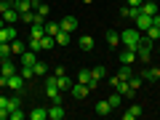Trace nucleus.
I'll return each instance as SVG.
<instances>
[{
    "mask_svg": "<svg viewBox=\"0 0 160 120\" xmlns=\"http://www.w3.org/2000/svg\"><path fill=\"white\" fill-rule=\"evenodd\" d=\"M139 40H142V32H139L136 27H131V29H123V32H120V43H123L126 48H131V51H136Z\"/></svg>",
    "mask_w": 160,
    "mask_h": 120,
    "instance_id": "obj_1",
    "label": "nucleus"
},
{
    "mask_svg": "<svg viewBox=\"0 0 160 120\" xmlns=\"http://www.w3.org/2000/svg\"><path fill=\"white\" fill-rule=\"evenodd\" d=\"M24 83H27V80H24L19 72H13L11 78L6 80V88H8V91H16V93H19V91H24Z\"/></svg>",
    "mask_w": 160,
    "mask_h": 120,
    "instance_id": "obj_2",
    "label": "nucleus"
},
{
    "mask_svg": "<svg viewBox=\"0 0 160 120\" xmlns=\"http://www.w3.org/2000/svg\"><path fill=\"white\" fill-rule=\"evenodd\" d=\"M133 24H136V29H139V32H147V27H152V16L142 11L136 19H133Z\"/></svg>",
    "mask_w": 160,
    "mask_h": 120,
    "instance_id": "obj_3",
    "label": "nucleus"
},
{
    "mask_svg": "<svg viewBox=\"0 0 160 120\" xmlns=\"http://www.w3.org/2000/svg\"><path fill=\"white\" fill-rule=\"evenodd\" d=\"M19 62H22V67H35V64H38V51L27 48V51L19 56Z\"/></svg>",
    "mask_w": 160,
    "mask_h": 120,
    "instance_id": "obj_4",
    "label": "nucleus"
},
{
    "mask_svg": "<svg viewBox=\"0 0 160 120\" xmlns=\"http://www.w3.org/2000/svg\"><path fill=\"white\" fill-rule=\"evenodd\" d=\"M59 27H62V29H64V32H69V35H72V32H75V29H78V27H80V22H78V19H75V16H64V19H62V22H59Z\"/></svg>",
    "mask_w": 160,
    "mask_h": 120,
    "instance_id": "obj_5",
    "label": "nucleus"
},
{
    "mask_svg": "<svg viewBox=\"0 0 160 120\" xmlns=\"http://www.w3.org/2000/svg\"><path fill=\"white\" fill-rule=\"evenodd\" d=\"M13 72H16V64L11 62V56H8V59H3V64H0V78H6V80H8Z\"/></svg>",
    "mask_w": 160,
    "mask_h": 120,
    "instance_id": "obj_6",
    "label": "nucleus"
},
{
    "mask_svg": "<svg viewBox=\"0 0 160 120\" xmlns=\"http://www.w3.org/2000/svg\"><path fill=\"white\" fill-rule=\"evenodd\" d=\"M88 93H91V88H88L86 83H72V96H75V99H80V102H83Z\"/></svg>",
    "mask_w": 160,
    "mask_h": 120,
    "instance_id": "obj_7",
    "label": "nucleus"
},
{
    "mask_svg": "<svg viewBox=\"0 0 160 120\" xmlns=\"http://www.w3.org/2000/svg\"><path fill=\"white\" fill-rule=\"evenodd\" d=\"M13 38H19V35H16V27H8V24H6V27L0 29V43H11Z\"/></svg>",
    "mask_w": 160,
    "mask_h": 120,
    "instance_id": "obj_8",
    "label": "nucleus"
},
{
    "mask_svg": "<svg viewBox=\"0 0 160 120\" xmlns=\"http://www.w3.org/2000/svg\"><path fill=\"white\" fill-rule=\"evenodd\" d=\"M142 13V6H128V8H120V19H136Z\"/></svg>",
    "mask_w": 160,
    "mask_h": 120,
    "instance_id": "obj_9",
    "label": "nucleus"
},
{
    "mask_svg": "<svg viewBox=\"0 0 160 120\" xmlns=\"http://www.w3.org/2000/svg\"><path fill=\"white\" fill-rule=\"evenodd\" d=\"M142 112H144V109H142V104H131V107H128L126 112H123V120H136Z\"/></svg>",
    "mask_w": 160,
    "mask_h": 120,
    "instance_id": "obj_10",
    "label": "nucleus"
},
{
    "mask_svg": "<svg viewBox=\"0 0 160 120\" xmlns=\"http://www.w3.org/2000/svg\"><path fill=\"white\" fill-rule=\"evenodd\" d=\"M64 115H67V112H64L62 104H51V107H48V120H62Z\"/></svg>",
    "mask_w": 160,
    "mask_h": 120,
    "instance_id": "obj_11",
    "label": "nucleus"
},
{
    "mask_svg": "<svg viewBox=\"0 0 160 120\" xmlns=\"http://www.w3.org/2000/svg\"><path fill=\"white\" fill-rule=\"evenodd\" d=\"M115 91H120V93H123V96H128V99H131L133 93H136V91H133V88H131V83H128V80H120L118 86H115Z\"/></svg>",
    "mask_w": 160,
    "mask_h": 120,
    "instance_id": "obj_12",
    "label": "nucleus"
},
{
    "mask_svg": "<svg viewBox=\"0 0 160 120\" xmlns=\"http://www.w3.org/2000/svg\"><path fill=\"white\" fill-rule=\"evenodd\" d=\"M104 38H107V46H112V48L120 46V32H118V29H107V35H104Z\"/></svg>",
    "mask_w": 160,
    "mask_h": 120,
    "instance_id": "obj_13",
    "label": "nucleus"
},
{
    "mask_svg": "<svg viewBox=\"0 0 160 120\" xmlns=\"http://www.w3.org/2000/svg\"><path fill=\"white\" fill-rule=\"evenodd\" d=\"M142 78L147 80V83H155V80H160V69H158V67H147Z\"/></svg>",
    "mask_w": 160,
    "mask_h": 120,
    "instance_id": "obj_14",
    "label": "nucleus"
},
{
    "mask_svg": "<svg viewBox=\"0 0 160 120\" xmlns=\"http://www.w3.org/2000/svg\"><path fill=\"white\" fill-rule=\"evenodd\" d=\"M27 118H29V120H48V109H43V107H35L32 112H27Z\"/></svg>",
    "mask_w": 160,
    "mask_h": 120,
    "instance_id": "obj_15",
    "label": "nucleus"
},
{
    "mask_svg": "<svg viewBox=\"0 0 160 120\" xmlns=\"http://www.w3.org/2000/svg\"><path fill=\"white\" fill-rule=\"evenodd\" d=\"M13 8H16L19 13H24V11H35L32 0H13Z\"/></svg>",
    "mask_w": 160,
    "mask_h": 120,
    "instance_id": "obj_16",
    "label": "nucleus"
},
{
    "mask_svg": "<svg viewBox=\"0 0 160 120\" xmlns=\"http://www.w3.org/2000/svg\"><path fill=\"white\" fill-rule=\"evenodd\" d=\"M133 62H136V51L123 48V53H120V64H133Z\"/></svg>",
    "mask_w": 160,
    "mask_h": 120,
    "instance_id": "obj_17",
    "label": "nucleus"
},
{
    "mask_svg": "<svg viewBox=\"0 0 160 120\" xmlns=\"http://www.w3.org/2000/svg\"><path fill=\"white\" fill-rule=\"evenodd\" d=\"M24 51H27V46H24L19 38H13V40H11V53H13V56H22Z\"/></svg>",
    "mask_w": 160,
    "mask_h": 120,
    "instance_id": "obj_18",
    "label": "nucleus"
},
{
    "mask_svg": "<svg viewBox=\"0 0 160 120\" xmlns=\"http://www.w3.org/2000/svg\"><path fill=\"white\" fill-rule=\"evenodd\" d=\"M142 11L149 13V16H155V13H158V3H155V0H142Z\"/></svg>",
    "mask_w": 160,
    "mask_h": 120,
    "instance_id": "obj_19",
    "label": "nucleus"
},
{
    "mask_svg": "<svg viewBox=\"0 0 160 120\" xmlns=\"http://www.w3.org/2000/svg\"><path fill=\"white\" fill-rule=\"evenodd\" d=\"M53 46H56V40H53L51 35H43V38H40V51H51Z\"/></svg>",
    "mask_w": 160,
    "mask_h": 120,
    "instance_id": "obj_20",
    "label": "nucleus"
},
{
    "mask_svg": "<svg viewBox=\"0 0 160 120\" xmlns=\"http://www.w3.org/2000/svg\"><path fill=\"white\" fill-rule=\"evenodd\" d=\"M56 83H59V91H72V80H69L67 75H59Z\"/></svg>",
    "mask_w": 160,
    "mask_h": 120,
    "instance_id": "obj_21",
    "label": "nucleus"
},
{
    "mask_svg": "<svg viewBox=\"0 0 160 120\" xmlns=\"http://www.w3.org/2000/svg\"><path fill=\"white\" fill-rule=\"evenodd\" d=\"M53 40H56V46H69V32H64V29H59V32L53 35Z\"/></svg>",
    "mask_w": 160,
    "mask_h": 120,
    "instance_id": "obj_22",
    "label": "nucleus"
},
{
    "mask_svg": "<svg viewBox=\"0 0 160 120\" xmlns=\"http://www.w3.org/2000/svg\"><path fill=\"white\" fill-rule=\"evenodd\" d=\"M19 16H22V13H19L16 8H11V11H6V13H3V19H6V24H16V22H19Z\"/></svg>",
    "mask_w": 160,
    "mask_h": 120,
    "instance_id": "obj_23",
    "label": "nucleus"
},
{
    "mask_svg": "<svg viewBox=\"0 0 160 120\" xmlns=\"http://www.w3.org/2000/svg\"><path fill=\"white\" fill-rule=\"evenodd\" d=\"M96 112L99 115H109L112 112V104H109L107 99H102V102H96Z\"/></svg>",
    "mask_w": 160,
    "mask_h": 120,
    "instance_id": "obj_24",
    "label": "nucleus"
},
{
    "mask_svg": "<svg viewBox=\"0 0 160 120\" xmlns=\"http://www.w3.org/2000/svg\"><path fill=\"white\" fill-rule=\"evenodd\" d=\"M80 48L83 51H93V38L91 35H80Z\"/></svg>",
    "mask_w": 160,
    "mask_h": 120,
    "instance_id": "obj_25",
    "label": "nucleus"
},
{
    "mask_svg": "<svg viewBox=\"0 0 160 120\" xmlns=\"http://www.w3.org/2000/svg\"><path fill=\"white\" fill-rule=\"evenodd\" d=\"M32 6H35V11H38L40 16H46V19H48V13H51V8H48L46 3H40V0H32Z\"/></svg>",
    "mask_w": 160,
    "mask_h": 120,
    "instance_id": "obj_26",
    "label": "nucleus"
},
{
    "mask_svg": "<svg viewBox=\"0 0 160 120\" xmlns=\"http://www.w3.org/2000/svg\"><path fill=\"white\" fill-rule=\"evenodd\" d=\"M107 102L112 104V109H118L120 104H123V93H120V91H115V93H109V99H107Z\"/></svg>",
    "mask_w": 160,
    "mask_h": 120,
    "instance_id": "obj_27",
    "label": "nucleus"
},
{
    "mask_svg": "<svg viewBox=\"0 0 160 120\" xmlns=\"http://www.w3.org/2000/svg\"><path fill=\"white\" fill-rule=\"evenodd\" d=\"M144 35H147L152 43H158V40H160V27H155V24H152V27H147V32H144Z\"/></svg>",
    "mask_w": 160,
    "mask_h": 120,
    "instance_id": "obj_28",
    "label": "nucleus"
},
{
    "mask_svg": "<svg viewBox=\"0 0 160 120\" xmlns=\"http://www.w3.org/2000/svg\"><path fill=\"white\" fill-rule=\"evenodd\" d=\"M46 35V27H40V24H29V38H43Z\"/></svg>",
    "mask_w": 160,
    "mask_h": 120,
    "instance_id": "obj_29",
    "label": "nucleus"
},
{
    "mask_svg": "<svg viewBox=\"0 0 160 120\" xmlns=\"http://www.w3.org/2000/svg\"><path fill=\"white\" fill-rule=\"evenodd\" d=\"M78 83H91V69H78Z\"/></svg>",
    "mask_w": 160,
    "mask_h": 120,
    "instance_id": "obj_30",
    "label": "nucleus"
},
{
    "mask_svg": "<svg viewBox=\"0 0 160 120\" xmlns=\"http://www.w3.org/2000/svg\"><path fill=\"white\" fill-rule=\"evenodd\" d=\"M59 29H62V27H59V22H46V35H51V38H53Z\"/></svg>",
    "mask_w": 160,
    "mask_h": 120,
    "instance_id": "obj_31",
    "label": "nucleus"
},
{
    "mask_svg": "<svg viewBox=\"0 0 160 120\" xmlns=\"http://www.w3.org/2000/svg\"><path fill=\"white\" fill-rule=\"evenodd\" d=\"M35 16H38L35 11H24L22 16H19V22H24V24H32V22H35Z\"/></svg>",
    "mask_w": 160,
    "mask_h": 120,
    "instance_id": "obj_32",
    "label": "nucleus"
},
{
    "mask_svg": "<svg viewBox=\"0 0 160 120\" xmlns=\"http://www.w3.org/2000/svg\"><path fill=\"white\" fill-rule=\"evenodd\" d=\"M35 75H38V78H46V72H48V67H46V64H43V62H38V64H35Z\"/></svg>",
    "mask_w": 160,
    "mask_h": 120,
    "instance_id": "obj_33",
    "label": "nucleus"
},
{
    "mask_svg": "<svg viewBox=\"0 0 160 120\" xmlns=\"http://www.w3.org/2000/svg\"><path fill=\"white\" fill-rule=\"evenodd\" d=\"M22 107V102H19V96H8V112H13V109Z\"/></svg>",
    "mask_w": 160,
    "mask_h": 120,
    "instance_id": "obj_34",
    "label": "nucleus"
},
{
    "mask_svg": "<svg viewBox=\"0 0 160 120\" xmlns=\"http://www.w3.org/2000/svg\"><path fill=\"white\" fill-rule=\"evenodd\" d=\"M128 83H131L133 91H139V88H142V83H144V78H133V75H131V78H128Z\"/></svg>",
    "mask_w": 160,
    "mask_h": 120,
    "instance_id": "obj_35",
    "label": "nucleus"
},
{
    "mask_svg": "<svg viewBox=\"0 0 160 120\" xmlns=\"http://www.w3.org/2000/svg\"><path fill=\"white\" fill-rule=\"evenodd\" d=\"M24 118H27V112H22V107H19V109H13V112L8 115V120H24Z\"/></svg>",
    "mask_w": 160,
    "mask_h": 120,
    "instance_id": "obj_36",
    "label": "nucleus"
},
{
    "mask_svg": "<svg viewBox=\"0 0 160 120\" xmlns=\"http://www.w3.org/2000/svg\"><path fill=\"white\" fill-rule=\"evenodd\" d=\"M11 8H13V0H0V16L6 11H11Z\"/></svg>",
    "mask_w": 160,
    "mask_h": 120,
    "instance_id": "obj_37",
    "label": "nucleus"
},
{
    "mask_svg": "<svg viewBox=\"0 0 160 120\" xmlns=\"http://www.w3.org/2000/svg\"><path fill=\"white\" fill-rule=\"evenodd\" d=\"M0 56H3V59L11 56V43H0Z\"/></svg>",
    "mask_w": 160,
    "mask_h": 120,
    "instance_id": "obj_38",
    "label": "nucleus"
},
{
    "mask_svg": "<svg viewBox=\"0 0 160 120\" xmlns=\"http://www.w3.org/2000/svg\"><path fill=\"white\" fill-rule=\"evenodd\" d=\"M19 75H22L24 80H29V78L35 75V69H32V67H22V69H19Z\"/></svg>",
    "mask_w": 160,
    "mask_h": 120,
    "instance_id": "obj_39",
    "label": "nucleus"
},
{
    "mask_svg": "<svg viewBox=\"0 0 160 120\" xmlns=\"http://www.w3.org/2000/svg\"><path fill=\"white\" fill-rule=\"evenodd\" d=\"M27 48H32V51H40V38H29V46Z\"/></svg>",
    "mask_w": 160,
    "mask_h": 120,
    "instance_id": "obj_40",
    "label": "nucleus"
},
{
    "mask_svg": "<svg viewBox=\"0 0 160 120\" xmlns=\"http://www.w3.org/2000/svg\"><path fill=\"white\" fill-rule=\"evenodd\" d=\"M0 109H8V96H3V93H0Z\"/></svg>",
    "mask_w": 160,
    "mask_h": 120,
    "instance_id": "obj_41",
    "label": "nucleus"
},
{
    "mask_svg": "<svg viewBox=\"0 0 160 120\" xmlns=\"http://www.w3.org/2000/svg\"><path fill=\"white\" fill-rule=\"evenodd\" d=\"M8 115H11L8 109H0V120H8Z\"/></svg>",
    "mask_w": 160,
    "mask_h": 120,
    "instance_id": "obj_42",
    "label": "nucleus"
},
{
    "mask_svg": "<svg viewBox=\"0 0 160 120\" xmlns=\"http://www.w3.org/2000/svg\"><path fill=\"white\" fill-rule=\"evenodd\" d=\"M152 24H155V27H160V13H155V16H152Z\"/></svg>",
    "mask_w": 160,
    "mask_h": 120,
    "instance_id": "obj_43",
    "label": "nucleus"
},
{
    "mask_svg": "<svg viewBox=\"0 0 160 120\" xmlns=\"http://www.w3.org/2000/svg\"><path fill=\"white\" fill-rule=\"evenodd\" d=\"M128 6H142V0H128Z\"/></svg>",
    "mask_w": 160,
    "mask_h": 120,
    "instance_id": "obj_44",
    "label": "nucleus"
},
{
    "mask_svg": "<svg viewBox=\"0 0 160 120\" xmlns=\"http://www.w3.org/2000/svg\"><path fill=\"white\" fill-rule=\"evenodd\" d=\"M3 88H6V78H0V91H3Z\"/></svg>",
    "mask_w": 160,
    "mask_h": 120,
    "instance_id": "obj_45",
    "label": "nucleus"
},
{
    "mask_svg": "<svg viewBox=\"0 0 160 120\" xmlns=\"http://www.w3.org/2000/svg\"><path fill=\"white\" fill-rule=\"evenodd\" d=\"M3 27H6V19H3V16H0V29H3Z\"/></svg>",
    "mask_w": 160,
    "mask_h": 120,
    "instance_id": "obj_46",
    "label": "nucleus"
},
{
    "mask_svg": "<svg viewBox=\"0 0 160 120\" xmlns=\"http://www.w3.org/2000/svg\"><path fill=\"white\" fill-rule=\"evenodd\" d=\"M83 3H86V6H91V3H93V0H83Z\"/></svg>",
    "mask_w": 160,
    "mask_h": 120,
    "instance_id": "obj_47",
    "label": "nucleus"
},
{
    "mask_svg": "<svg viewBox=\"0 0 160 120\" xmlns=\"http://www.w3.org/2000/svg\"><path fill=\"white\" fill-rule=\"evenodd\" d=\"M0 64H3V56H0Z\"/></svg>",
    "mask_w": 160,
    "mask_h": 120,
    "instance_id": "obj_48",
    "label": "nucleus"
},
{
    "mask_svg": "<svg viewBox=\"0 0 160 120\" xmlns=\"http://www.w3.org/2000/svg\"><path fill=\"white\" fill-rule=\"evenodd\" d=\"M158 56H160V48H158Z\"/></svg>",
    "mask_w": 160,
    "mask_h": 120,
    "instance_id": "obj_49",
    "label": "nucleus"
}]
</instances>
